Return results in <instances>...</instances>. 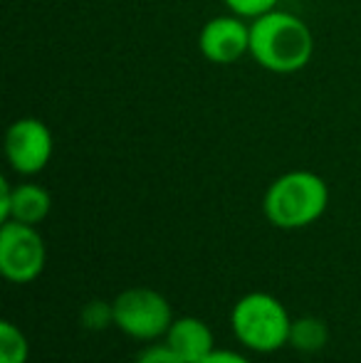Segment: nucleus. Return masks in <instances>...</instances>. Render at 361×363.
<instances>
[{
  "label": "nucleus",
  "instance_id": "obj_1",
  "mask_svg": "<svg viewBox=\"0 0 361 363\" xmlns=\"http://www.w3.org/2000/svg\"><path fill=\"white\" fill-rule=\"evenodd\" d=\"M250 55L274 74L299 72L314 55L312 30L302 18L274 8L250 23Z\"/></svg>",
  "mask_w": 361,
  "mask_h": 363
},
{
  "label": "nucleus",
  "instance_id": "obj_2",
  "mask_svg": "<svg viewBox=\"0 0 361 363\" xmlns=\"http://www.w3.org/2000/svg\"><path fill=\"white\" fill-rule=\"evenodd\" d=\"M329 206V188L312 171H289L274 178L265 193L262 211L274 228L299 230L317 223Z\"/></svg>",
  "mask_w": 361,
  "mask_h": 363
},
{
  "label": "nucleus",
  "instance_id": "obj_3",
  "mask_svg": "<svg viewBox=\"0 0 361 363\" xmlns=\"http://www.w3.org/2000/svg\"><path fill=\"white\" fill-rule=\"evenodd\" d=\"M231 326L235 339L245 349L257 354H272L289 344V331L292 319L279 299L265 291H252L245 294L231 314Z\"/></svg>",
  "mask_w": 361,
  "mask_h": 363
},
{
  "label": "nucleus",
  "instance_id": "obj_4",
  "mask_svg": "<svg viewBox=\"0 0 361 363\" xmlns=\"http://www.w3.org/2000/svg\"><path fill=\"white\" fill-rule=\"evenodd\" d=\"M111 304H114V324L136 341H154L166 336L174 324L171 304L149 287L124 289Z\"/></svg>",
  "mask_w": 361,
  "mask_h": 363
},
{
  "label": "nucleus",
  "instance_id": "obj_5",
  "mask_svg": "<svg viewBox=\"0 0 361 363\" xmlns=\"http://www.w3.org/2000/svg\"><path fill=\"white\" fill-rule=\"evenodd\" d=\"M48 250L35 225L5 220L0 228V272L8 282L28 284L45 269Z\"/></svg>",
  "mask_w": 361,
  "mask_h": 363
},
{
  "label": "nucleus",
  "instance_id": "obj_6",
  "mask_svg": "<svg viewBox=\"0 0 361 363\" xmlns=\"http://www.w3.org/2000/svg\"><path fill=\"white\" fill-rule=\"evenodd\" d=\"M52 134L48 124L35 116H23L13 121L5 131V156L15 173L35 176L52 158Z\"/></svg>",
  "mask_w": 361,
  "mask_h": 363
},
{
  "label": "nucleus",
  "instance_id": "obj_7",
  "mask_svg": "<svg viewBox=\"0 0 361 363\" xmlns=\"http://www.w3.org/2000/svg\"><path fill=\"white\" fill-rule=\"evenodd\" d=\"M198 50L213 65H233L250 52V25L231 13L211 18L198 35Z\"/></svg>",
  "mask_w": 361,
  "mask_h": 363
},
{
  "label": "nucleus",
  "instance_id": "obj_8",
  "mask_svg": "<svg viewBox=\"0 0 361 363\" xmlns=\"http://www.w3.org/2000/svg\"><path fill=\"white\" fill-rule=\"evenodd\" d=\"M166 344L176 351L186 363H201L216 351V339L206 321L196 316L174 319L171 329L166 331Z\"/></svg>",
  "mask_w": 361,
  "mask_h": 363
},
{
  "label": "nucleus",
  "instance_id": "obj_9",
  "mask_svg": "<svg viewBox=\"0 0 361 363\" xmlns=\"http://www.w3.org/2000/svg\"><path fill=\"white\" fill-rule=\"evenodd\" d=\"M52 208V198L38 183H20L13 188L10 196V220H18L25 225H38L48 218Z\"/></svg>",
  "mask_w": 361,
  "mask_h": 363
},
{
  "label": "nucleus",
  "instance_id": "obj_10",
  "mask_svg": "<svg viewBox=\"0 0 361 363\" xmlns=\"http://www.w3.org/2000/svg\"><path fill=\"white\" fill-rule=\"evenodd\" d=\"M329 329L322 319L314 316H302V319L292 321V331H289V344L299 349L302 354H317L327 346Z\"/></svg>",
  "mask_w": 361,
  "mask_h": 363
},
{
  "label": "nucleus",
  "instance_id": "obj_11",
  "mask_svg": "<svg viewBox=\"0 0 361 363\" xmlns=\"http://www.w3.org/2000/svg\"><path fill=\"white\" fill-rule=\"evenodd\" d=\"M30 346L25 334L13 324L3 321L0 324V363H28Z\"/></svg>",
  "mask_w": 361,
  "mask_h": 363
},
{
  "label": "nucleus",
  "instance_id": "obj_12",
  "mask_svg": "<svg viewBox=\"0 0 361 363\" xmlns=\"http://www.w3.org/2000/svg\"><path fill=\"white\" fill-rule=\"evenodd\" d=\"M82 324L89 331H104L106 326L114 324V304L106 301H89L82 309Z\"/></svg>",
  "mask_w": 361,
  "mask_h": 363
},
{
  "label": "nucleus",
  "instance_id": "obj_13",
  "mask_svg": "<svg viewBox=\"0 0 361 363\" xmlns=\"http://www.w3.org/2000/svg\"><path fill=\"white\" fill-rule=\"evenodd\" d=\"M223 3L228 5V10L235 15H240V18H260V15L270 13V10L277 8L279 0H223Z\"/></svg>",
  "mask_w": 361,
  "mask_h": 363
},
{
  "label": "nucleus",
  "instance_id": "obj_14",
  "mask_svg": "<svg viewBox=\"0 0 361 363\" xmlns=\"http://www.w3.org/2000/svg\"><path fill=\"white\" fill-rule=\"evenodd\" d=\"M136 363H186V361L169 344H164V346H149V349H144L139 354V359H136Z\"/></svg>",
  "mask_w": 361,
  "mask_h": 363
},
{
  "label": "nucleus",
  "instance_id": "obj_15",
  "mask_svg": "<svg viewBox=\"0 0 361 363\" xmlns=\"http://www.w3.org/2000/svg\"><path fill=\"white\" fill-rule=\"evenodd\" d=\"M201 363H250L245 356L235 354V351H223V349H216L208 359H203Z\"/></svg>",
  "mask_w": 361,
  "mask_h": 363
},
{
  "label": "nucleus",
  "instance_id": "obj_16",
  "mask_svg": "<svg viewBox=\"0 0 361 363\" xmlns=\"http://www.w3.org/2000/svg\"><path fill=\"white\" fill-rule=\"evenodd\" d=\"M10 196H13V188H10V183L0 181V223H5V220H10Z\"/></svg>",
  "mask_w": 361,
  "mask_h": 363
}]
</instances>
